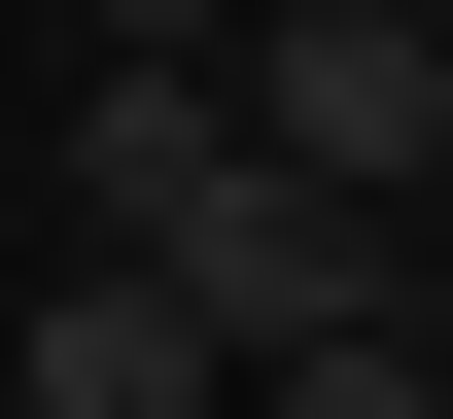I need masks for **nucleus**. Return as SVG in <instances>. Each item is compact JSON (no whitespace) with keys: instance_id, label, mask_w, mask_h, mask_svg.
I'll use <instances>...</instances> for the list:
<instances>
[{"instance_id":"nucleus-6","label":"nucleus","mask_w":453,"mask_h":419,"mask_svg":"<svg viewBox=\"0 0 453 419\" xmlns=\"http://www.w3.org/2000/svg\"><path fill=\"white\" fill-rule=\"evenodd\" d=\"M210 35H244V0H70V70H210Z\"/></svg>"},{"instance_id":"nucleus-4","label":"nucleus","mask_w":453,"mask_h":419,"mask_svg":"<svg viewBox=\"0 0 453 419\" xmlns=\"http://www.w3.org/2000/svg\"><path fill=\"white\" fill-rule=\"evenodd\" d=\"M244 175V70H70V244H174Z\"/></svg>"},{"instance_id":"nucleus-3","label":"nucleus","mask_w":453,"mask_h":419,"mask_svg":"<svg viewBox=\"0 0 453 419\" xmlns=\"http://www.w3.org/2000/svg\"><path fill=\"white\" fill-rule=\"evenodd\" d=\"M0 384H35V419H244V350H210V314L140 280V244H70V280L0 314Z\"/></svg>"},{"instance_id":"nucleus-2","label":"nucleus","mask_w":453,"mask_h":419,"mask_svg":"<svg viewBox=\"0 0 453 419\" xmlns=\"http://www.w3.org/2000/svg\"><path fill=\"white\" fill-rule=\"evenodd\" d=\"M140 280H174V314H210V350H349V314H384V210H349V175H280V140H244V175H210V210H174V244H140Z\"/></svg>"},{"instance_id":"nucleus-7","label":"nucleus","mask_w":453,"mask_h":419,"mask_svg":"<svg viewBox=\"0 0 453 419\" xmlns=\"http://www.w3.org/2000/svg\"><path fill=\"white\" fill-rule=\"evenodd\" d=\"M418 384H453V314H418Z\"/></svg>"},{"instance_id":"nucleus-5","label":"nucleus","mask_w":453,"mask_h":419,"mask_svg":"<svg viewBox=\"0 0 453 419\" xmlns=\"http://www.w3.org/2000/svg\"><path fill=\"white\" fill-rule=\"evenodd\" d=\"M244 419H453V384H418V314H349V350H244Z\"/></svg>"},{"instance_id":"nucleus-1","label":"nucleus","mask_w":453,"mask_h":419,"mask_svg":"<svg viewBox=\"0 0 453 419\" xmlns=\"http://www.w3.org/2000/svg\"><path fill=\"white\" fill-rule=\"evenodd\" d=\"M244 140H280V175H349V210H418L453 175V35H418V0H244Z\"/></svg>"}]
</instances>
